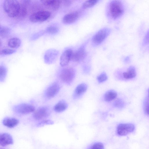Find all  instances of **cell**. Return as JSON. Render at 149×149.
<instances>
[{
    "mask_svg": "<svg viewBox=\"0 0 149 149\" xmlns=\"http://www.w3.org/2000/svg\"><path fill=\"white\" fill-rule=\"evenodd\" d=\"M134 129V126L132 124H120L117 127V132L119 136H124L133 132Z\"/></svg>",
    "mask_w": 149,
    "mask_h": 149,
    "instance_id": "ba28073f",
    "label": "cell"
},
{
    "mask_svg": "<svg viewBox=\"0 0 149 149\" xmlns=\"http://www.w3.org/2000/svg\"><path fill=\"white\" fill-rule=\"evenodd\" d=\"M19 122V121L17 119L13 118H6L3 121V125L9 128L14 127L18 124Z\"/></svg>",
    "mask_w": 149,
    "mask_h": 149,
    "instance_id": "2e32d148",
    "label": "cell"
},
{
    "mask_svg": "<svg viewBox=\"0 0 149 149\" xmlns=\"http://www.w3.org/2000/svg\"><path fill=\"white\" fill-rule=\"evenodd\" d=\"M3 6L4 11L8 16L16 17L19 10L20 4L17 0H7L4 2Z\"/></svg>",
    "mask_w": 149,
    "mask_h": 149,
    "instance_id": "7a4b0ae2",
    "label": "cell"
},
{
    "mask_svg": "<svg viewBox=\"0 0 149 149\" xmlns=\"http://www.w3.org/2000/svg\"><path fill=\"white\" fill-rule=\"evenodd\" d=\"M111 30L108 28H104L97 31L92 37V41L94 45H98L101 44L108 36Z\"/></svg>",
    "mask_w": 149,
    "mask_h": 149,
    "instance_id": "277c9868",
    "label": "cell"
},
{
    "mask_svg": "<svg viewBox=\"0 0 149 149\" xmlns=\"http://www.w3.org/2000/svg\"><path fill=\"white\" fill-rule=\"evenodd\" d=\"M79 16V13L77 11L68 13L64 16L62 19V22L66 24L72 23L77 19Z\"/></svg>",
    "mask_w": 149,
    "mask_h": 149,
    "instance_id": "4fadbf2b",
    "label": "cell"
},
{
    "mask_svg": "<svg viewBox=\"0 0 149 149\" xmlns=\"http://www.w3.org/2000/svg\"><path fill=\"white\" fill-rule=\"evenodd\" d=\"M54 123V122L51 120H44L38 123L37 124V126L38 127H41L45 125H52Z\"/></svg>",
    "mask_w": 149,
    "mask_h": 149,
    "instance_id": "484cf974",
    "label": "cell"
},
{
    "mask_svg": "<svg viewBox=\"0 0 149 149\" xmlns=\"http://www.w3.org/2000/svg\"><path fill=\"white\" fill-rule=\"evenodd\" d=\"M60 89L59 84L57 82H54L46 89L45 92V95L47 98L49 99L53 98L58 93Z\"/></svg>",
    "mask_w": 149,
    "mask_h": 149,
    "instance_id": "9c48e42d",
    "label": "cell"
},
{
    "mask_svg": "<svg viewBox=\"0 0 149 149\" xmlns=\"http://www.w3.org/2000/svg\"><path fill=\"white\" fill-rule=\"evenodd\" d=\"M103 144L101 143H97L93 145L88 149H104Z\"/></svg>",
    "mask_w": 149,
    "mask_h": 149,
    "instance_id": "f1b7e54d",
    "label": "cell"
},
{
    "mask_svg": "<svg viewBox=\"0 0 149 149\" xmlns=\"http://www.w3.org/2000/svg\"><path fill=\"white\" fill-rule=\"evenodd\" d=\"M58 29L54 26H49L46 29V32L49 33L54 34L58 32Z\"/></svg>",
    "mask_w": 149,
    "mask_h": 149,
    "instance_id": "d4e9b609",
    "label": "cell"
},
{
    "mask_svg": "<svg viewBox=\"0 0 149 149\" xmlns=\"http://www.w3.org/2000/svg\"><path fill=\"white\" fill-rule=\"evenodd\" d=\"M124 77L127 79H131L134 78L136 75V72L134 67L130 66L127 71L123 74Z\"/></svg>",
    "mask_w": 149,
    "mask_h": 149,
    "instance_id": "ac0fdd59",
    "label": "cell"
},
{
    "mask_svg": "<svg viewBox=\"0 0 149 149\" xmlns=\"http://www.w3.org/2000/svg\"><path fill=\"white\" fill-rule=\"evenodd\" d=\"M76 75L75 69L71 67L63 68L60 72L59 77L61 80L68 85H70L73 81Z\"/></svg>",
    "mask_w": 149,
    "mask_h": 149,
    "instance_id": "3957f363",
    "label": "cell"
},
{
    "mask_svg": "<svg viewBox=\"0 0 149 149\" xmlns=\"http://www.w3.org/2000/svg\"><path fill=\"white\" fill-rule=\"evenodd\" d=\"M148 33L147 34L144 40V43H147V42H148Z\"/></svg>",
    "mask_w": 149,
    "mask_h": 149,
    "instance_id": "d6a6232c",
    "label": "cell"
},
{
    "mask_svg": "<svg viewBox=\"0 0 149 149\" xmlns=\"http://www.w3.org/2000/svg\"><path fill=\"white\" fill-rule=\"evenodd\" d=\"M144 110L145 113L148 115L149 113V100L148 97L145 100L144 106Z\"/></svg>",
    "mask_w": 149,
    "mask_h": 149,
    "instance_id": "f546056e",
    "label": "cell"
},
{
    "mask_svg": "<svg viewBox=\"0 0 149 149\" xmlns=\"http://www.w3.org/2000/svg\"><path fill=\"white\" fill-rule=\"evenodd\" d=\"M123 5L120 1L112 0L108 6V13L110 17L116 20L122 16L124 12Z\"/></svg>",
    "mask_w": 149,
    "mask_h": 149,
    "instance_id": "6da1fadb",
    "label": "cell"
},
{
    "mask_svg": "<svg viewBox=\"0 0 149 149\" xmlns=\"http://www.w3.org/2000/svg\"><path fill=\"white\" fill-rule=\"evenodd\" d=\"M41 1L44 6L53 10H58L62 3L61 1L55 0H43Z\"/></svg>",
    "mask_w": 149,
    "mask_h": 149,
    "instance_id": "7c38bea8",
    "label": "cell"
},
{
    "mask_svg": "<svg viewBox=\"0 0 149 149\" xmlns=\"http://www.w3.org/2000/svg\"><path fill=\"white\" fill-rule=\"evenodd\" d=\"M20 7L18 14L17 17L20 19L24 18L27 15V7L22 4L20 3Z\"/></svg>",
    "mask_w": 149,
    "mask_h": 149,
    "instance_id": "44dd1931",
    "label": "cell"
},
{
    "mask_svg": "<svg viewBox=\"0 0 149 149\" xmlns=\"http://www.w3.org/2000/svg\"><path fill=\"white\" fill-rule=\"evenodd\" d=\"M20 40L17 38H13L10 39L8 42V45L10 47L13 48H17L21 45Z\"/></svg>",
    "mask_w": 149,
    "mask_h": 149,
    "instance_id": "ffe728a7",
    "label": "cell"
},
{
    "mask_svg": "<svg viewBox=\"0 0 149 149\" xmlns=\"http://www.w3.org/2000/svg\"><path fill=\"white\" fill-rule=\"evenodd\" d=\"M10 33V29L7 27L1 28L0 29V36L5 37L7 36Z\"/></svg>",
    "mask_w": 149,
    "mask_h": 149,
    "instance_id": "cb8c5ba5",
    "label": "cell"
},
{
    "mask_svg": "<svg viewBox=\"0 0 149 149\" xmlns=\"http://www.w3.org/2000/svg\"><path fill=\"white\" fill-rule=\"evenodd\" d=\"M7 73L6 68L3 65H0V82L4 81Z\"/></svg>",
    "mask_w": 149,
    "mask_h": 149,
    "instance_id": "7402d4cb",
    "label": "cell"
},
{
    "mask_svg": "<svg viewBox=\"0 0 149 149\" xmlns=\"http://www.w3.org/2000/svg\"><path fill=\"white\" fill-rule=\"evenodd\" d=\"M72 3V1L64 0L63 1V5L65 6H68L70 5Z\"/></svg>",
    "mask_w": 149,
    "mask_h": 149,
    "instance_id": "1f68e13d",
    "label": "cell"
},
{
    "mask_svg": "<svg viewBox=\"0 0 149 149\" xmlns=\"http://www.w3.org/2000/svg\"><path fill=\"white\" fill-rule=\"evenodd\" d=\"M1 28V26H0V29Z\"/></svg>",
    "mask_w": 149,
    "mask_h": 149,
    "instance_id": "e575fe53",
    "label": "cell"
},
{
    "mask_svg": "<svg viewBox=\"0 0 149 149\" xmlns=\"http://www.w3.org/2000/svg\"><path fill=\"white\" fill-rule=\"evenodd\" d=\"M1 45V40H0V46Z\"/></svg>",
    "mask_w": 149,
    "mask_h": 149,
    "instance_id": "836d02e7",
    "label": "cell"
},
{
    "mask_svg": "<svg viewBox=\"0 0 149 149\" xmlns=\"http://www.w3.org/2000/svg\"><path fill=\"white\" fill-rule=\"evenodd\" d=\"M124 104L123 101L120 99L116 100L114 103V105L118 107H122L124 106Z\"/></svg>",
    "mask_w": 149,
    "mask_h": 149,
    "instance_id": "4dcf8cb0",
    "label": "cell"
},
{
    "mask_svg": "<svg viewBox=\"0 0 149 149\" xmlns=\"http://www.w3.org/2000/svg\"><path fill=\"white\" fill-rule=\"evenodd\" d=\"M51 15V13L49 11H40L32 14L30 16L29 19L33 23L42 22L48 19Z\"/></svg>",
    "mask_w": 149,
    "mask_h": 149,
    "instance_id": "5b68a950",
    "label": "cell"
},
{
    "mask_svg": "<svg viewBox=\"0 0 149 149\" xmlns=\"http://www.w3.org/2000/svg\"><path fill=\"white\" fill-rule=\"evenodd\" d=\"M117 95V93L114 91L109 90L104 94V100L106 102H110L115 99Z\"/></svg>",
    "mask_w": 149,
    "mask_h": 149,
    "instance_id": "d6986e66",
    "label": "cell"
},
{
    "mask_svg": "<svg viewBox=\"0 0 149 149\" xmlns=\"http://www.w3.org/2000/svg\"><path fill=\"white\" fill-rule=\"evenodd\" d=\"M15 50L9 49H5L0 51V54L3 55H10L14 53Z\"/></svg>",
    "mask_w": 149,
    "mask_h": 149,
    "instance_id": "83f0119b",
    "label": "cell"
},
{
    "mask_svg": "<svg viewBox=\"0 0 149 149\" xmlns=\"http://www.w3.org/2000/svg\"><path fill=\"white\" fill-rule=\"evenodd\" d=\"M13 140L12 136L6 133L0 134V145L3 146H6L12 144Z\"/></svg>",
    "mask_w": 149,
    "mask_h": 149,
    "instance_id": "9a60e30c",
    "label": "cell"
},
{
    "mask_svg": "<svg viewBox=\"0 0 149 149\" xmlns=\"http://www.w3.org/2000/svg\"><path fill=\"white\" fill-rule=\"evenodd\" d=\"M86 52L84 46L81 47L74 52H72L71 60L75 62L83 60L86 56Z\"/></svg>",
    "mask_w": 149,
    "mask_h": 149,
    "instance_id": "30bf717a",
    "label": "cell"
},
{
    "mask_svg": "<svg viewBox=\"0 0 149 149\" xmlns=\"http://www.w3.org/2000/svg\"><path fill=\"white\" fill-rule=\"evenodd\" d=\"M87 86L85 83H83L78 85L75 88L73 94L74 99H77L82 94L87 90Z\"/></svg>",
    "mask_w": 149,
    "mask_h": 149,
    "instance_id": "5bb4252c",
    "label": "cell"
},
{
    "mask_svg": "<svg viewBox=\"0 0 149 149\" xmlns=\"http://www.w3.org/2000/svg\"></svg>",
    "mask_w": 149,
    "mask_h": 149,
    "instance_id": "d590c367",
    "label": "cell"
},
{
    "mask_svg": "<svg viewBox=\"0 0 149 149\" xmlns=\"http://www.w3.org/2000/svg\"><path fill=\"white\" fill-rule=\"evenodd\" d=\"M68 105L64 100H62L58 102L54 107V110L58 113L64 111L67 108Z\"/></svg>",
    "mask_w": 149,
    "mask_h": 149,
    "instance_id": "e0dca14e",
    "label": "cell"
},
{
    "mask_svg": "<svg viewBox=\"0 0 149 149\" xmlns=\"http://www.w3.org/2000/svg\"><path fill=\"white\" fill-rule=\"evenodd\" d=\"M13 109V111L16 113L22 115L29 114L35 111V108L33 105L25 103L15 106Z\"/></svg>",
    "mask_w": 149,
    "mask_h": 149,
    "instance_id": "8992f818",
    "label": "cell"
},
{
    "mask_svg": "<svg viewBox=\"0 0 149 149\" xmlns=\"http://www.w3.org/2000/svg\"><path fill=\"white\" fill-rule=\"evenodd\" d=\"M50 113V110L49 108L45 106L40 107L33 112V117L36 120H43L47 118Z\"/></svg>",
    "mask_w": 149,
    "mask_h": 149,
    "instance_id": "52a82bcc",
    "label": "cell"
},
{
    "mask_svg": "<svg viewBox=\"0 0 149 149\" xmlns=\"http://www.w3.org/2000/svg\"><path fill=\"white\" fill-rule=\"evenodd\" d=\"M97 0H89L85 1L83 4L82 7L84 9L91 8L96 5L99 1Z\"/></svg>",
    "mask_w": 149,
    "mask_h": 149,
    "instance_id": "603a6c76",
    "label": "cell"
},
{
    "mask_svg": "<svg viewBox=\"0 0 149 149\" xmlns=\"http://www.w3.org/2000/svg\"><path fill=\"white\" fill-rule=\"evenodd\" d=\"M108 78L106 74L104 72H103L100 74L97 77V80L98 82L101 83L106 81Z\"/></svg>",
    "mask_w": 149,
    "mask_h": 149,
    "instance_id": "4316f807",
    "label": "cell"
},
{
    "mask_svg": "<svg viewBox=\"0 0 149 149\" xmlns=\"http://www.w3.org/2000/svg\"><path fill=\"white\" fill-rule=\"evenodd\" d=\"M73 51L68 49L65 51L61 54L60 60V63L61 66L67 65L71 60Z\"/></svg>",
    "mask_w": 149,
    "mask_h": 149,
    "instance_id": "8fae6325",
    "label": "cell"
}]
</instances>
